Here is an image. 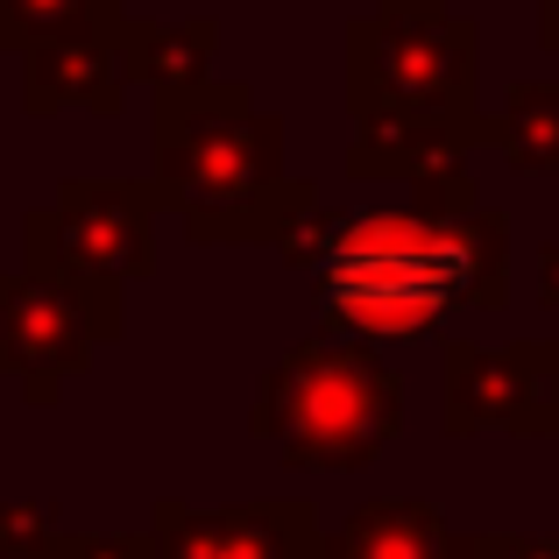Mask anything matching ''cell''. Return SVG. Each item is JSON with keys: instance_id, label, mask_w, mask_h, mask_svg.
<instances>
[{"instance_id": "1", "label": "cell", "mask_w": 559, "mask_h": 559, "mask_svg": "<svg viewBox=\"0 0 559 559\" xmlns=\"http://www.w3.org/2000/svg\"><path fill=\"white\" fill-rule=\"evenodd\" d=\"M475 185L461 164L425 170L418 205L390 213L326 219L312 270L326 319L347 341H418L453 305H496L503 298V219L467 213Z\"/></svg>"}, {"instance_id": "2", "label": "cell", "mask_w": 559, "mask_h": 559, "mask_svg": "<svg viewBox=\"0 0 559 559\" xmlns=\"http://www.w3.org/2000/svg\"><path fill=\"white\" fill-rule=\"evenodd\" d=\"M156 191L185 205L191 241H290L319 219L312 185H290L284 128L255 114L248 85H185L156 114Z\"/></svg>"}, {"instance_id": "3", "label": "cell", "mask_w": 559, "mask_h": 559, "mask_svg": "<svg viewBox=\"0 0 559 559\" xmlns=\"http://www.w3.org/2000/svg\"><path fill=\"white\" fill-rule=\"evenodd\" d=\"M404 418V382L361 341H298L255 396V432L290 467H369Z\"/></svg>"}, {"instance_id": "4", "label": "cell", "mask_w": 559, "mask_h": 559, "mask_svg": "<svg viewBox=\"0 0 559 559\" xmlns=\"http://www.w3.org/2000/svg\"><path fill=\"white\" fill-rule=\"evenodd\" d=\"M355 114L481 128L475 28L453 22L439 0H382V14L355 28Z\"/></svg>"}, {"instance_id": "5", "label": "cell", "mask_w": 559, "mask_h": 559, "mask_svg": "<svg viewBox=\"0 0 559 559\" xmlns=\"http://www.w3.org/2000/svg\"><path fill=\"white\" fill-rule=\"evenodd\" d=\"M114 333H121V290L114 284H71L50 270L0 276V369L22 376L36 404L64 376H79L85 355Z\"/></svg>"}, {"instance_id": "6", "label": "cell", "mask_w": 559, "mask_h": 559, "mask_svg": "<svg viewBox=\"0 0 559 559\" xmlns=\"http://www.w3.org/2000/svg\"><path fill=\"white\" fill-rule=\"evenodd\" d=\"M164 191L150 185H64L50 213L28 219V270L71 284H121L150 270V213Z\"/></svg>"}, {"instance_id": "7", "label": "cell", "mask_w": 559, "mask_h": 559, "mask_svg": "<svg viewBox=\"0 0 559 559\" xmlns=\"http://www.w3.org/2000/svg\"><path fill=\"white\" fill-rule=\"evenodd\" d=\"M156 559H326V538L312 532V510H164L156 518Z\"/></svg>"}, {"instance_id": "8", "label": "cell", "mask_w": 559, "mask_h": 559, "mask_svg": "<svg viewBox=\"0 0 559 559\" xmlns=\"http://www.w3.org/2000/svg\"><path fill=\"white\" fill-rule=\"evenodd\" d=\"M128 79H135V71H128V50H121V22L28 50V107L36 114H50V107L114 114L121 93H128Z\"/></svg>"}, {"instance_id": "9", "label": "cell", "mask_w": 559, "mask_h": 559, "mask_svg": "<svg viewBox=\"0 0 559 559\" xmlns=\"http://www.w3.org/2000/svg\"><path fill=\"white\" fill-rule=\"evenodd\" d=\"M326 559H453V532L425 503H369L326 538Z\"/></svg>"}, {"instance_id": "10", "label": "cell", "mask_w": 559, "mask_h": 559, "mask_svg": "<svg viewBox=\"0 0 559 559\" xmlns=\"http://www.w3.org/2000/svg\"><path fill=\"white\" fill-rule=\"evenodd\" d=\"M481 135L518 170H559V85H510Z\"/></svg>"}, {"instance_id": "11", "label": "cell", "mask_w": 559, "mask_h": 559, "mask_svg": "<svg viewBox=\"0 0 559 559\" xmlns=\"http://www.w3.org/2000/svg\"><path fill=\"white\" fill-rule=\"evenodd\" d=\"M205 36H213V22H191V28L135 22V28H121V50H128V71H135L142 85H156V93H185V85H199L205 50H213Z\"/></svg>"}, {"instance_id": "12", "label": "cell", "mask_w": 559, "mask_h": 559, "mask_svg": "<svg viewBox=\"0 0 559 559\" xmlns=\"http://www.w3.org/2000/svg\"><path fill=\"white\" fill-rule=\"evenodd\" d=\"M93 28H114V0H0V50H43Z\"/></svg>"}, {"instance_id": "13", "label": "cell", "mask_w": 559, "mask_h": 559, "mask_svg": "<svg viewBox=\"0 0 559 559\" xmlns=\"http://www.w3.org/2000/svg\"><path fill=\"white\" fill-rule=\"evenodd\" d=\"M518 355V425L524 432H559V341L510 347Z\"/></svg>"}, {"instance_id": "14", "label": "cell", "mask_w": 559, "mask_h": 559, "mask_svg": "<svg viewBox=\"0 0 559 559\" xmlns=\"http://www.w3.org/2000/svg\"><path fill=\"white\" fill-rule=\"evenodd\" d=\"M0 559H57V524L36 503H0Z\"/></svg>"}, {"instance_id": "15", "label": "cell", "mask_w": 559, "mask_h": 559, "mask_svg": "<svg viewBox=\"0 0 559 559\" xmlns=\"http://www.w3.org/2000/svg\"><path fill=\"white\" fill-rule=\"evenodd\" d=\"M453 559H559V538H453Z\"/></svg>"}, {"instance_id": "16", "label": "cell", "mask_w": 559, "mask_h": 559, "mask_svg": "<svg viewBox=\"0 0 559 559\" xmlns=\"http://www.w3.org/2000/svg\"><path fill=\"white\" fill-rule=\"evenodd\" d=\"M57 559H156V538H64Z\"/></svg>"}, {"instance_id": "17", "label": "cell", "mask_w": 559, "mask_h": 559, "mask_svg": "<svg viewBox=\"0 0 559 559\" xmlns=\"http://www.w3.org/2000/svg\"><path fill=\"white\" fill-rule=\"evenodd\" d=\"M538 298L559 305V241L546 248V255H538Z\"/></svg>"}, {"instance_id": "18", "label": "cell", "mask_w": 559, "mask_h": 559, "mask_svg": "<svg viewBox=\"0 0 559 559\" xmlns=\"http://www.w3.org/2000/svg\"><path fill=\"white\" fill-rule=\"evenodd\" d=\"M538 36H546V50L559 57V0H546V14H538Z\"/></svg>"}]
</instances>
